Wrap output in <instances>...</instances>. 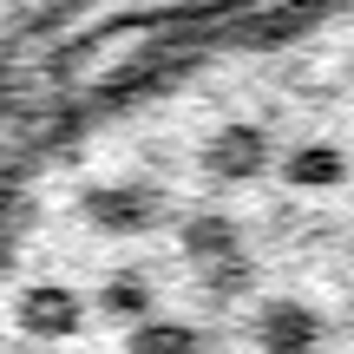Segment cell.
I'll use <instances>...</instances> for the list:
<instances>
[{"label": "cell", "mask_w": 354, "mask_h": 354, "mask_svg": "<svg viewBox=\"0 0 354 354\" xmlns=\"http://www.w3.org/2000/svg\"><path fill=\"white\" fill-rule=\"evenodd\" d=\"M203 171L216 177V184H250V177L269 171V131L263 125H216L210 145H203Z\"/></svg>", "instance_id": "obj_1"}, {"label": "cell", "mask_w": 354, "mask_h": 354, "mask_svg": "<svg viewBox=\"0 0 354 354\" xmlns=\"http://www.w3.org/2000/svg\"><path fill=\"white\" fill-rule=\"evenodd\" d=\"M158 210H165V197H158L151 184H99L86 197V216L105 230V236H145V230L158 223Z\"/></svg>", "instance_id": "obj_2"}, {"label": "cell", "mask_w": 354, "mask_h": 354, "mask_svg": "<svg viewBox=\"0 0 354 354\" xmlns=\"http://www.w3.org/2000/svg\"><path fill=\"white\" fill-rule=\"evenodd\" d=\"M322 315L308 302H295V295H276V302L256 308V348L263 354H315L322 348Z\"/></svg>", "instance_id": "obj_3"}, {"label": "cell", "mask_w": 354, "mask_h": 354, "mask_svg": "<svg viewBox=\"0 0 354 354\" xmlns=\"http://www.w3.org/2000/svg\"><path fill=\"white\" fill-rule=\"evenodd\" d=\"M20 322L33 335H46V342H59V335L79 328V295L66 289V282H33V289L20 295Z\"/></svg>", "instance_id": "obj_4"}, {"label": "cell", "mask_w": 354, "mask_h": 354, "mask_svg": "<svg viewBox=\"0 0 354 354\" xmlns=\"http://www.w3.org/2000/svg\"><path fill=\"white\" fill-rule=\"evenodd\" d=\"M177 243H184V256L190 263H236L243 256V230L230 223V216H216V210H203V216H190L184 230H177Z\"/></svg>", "instance_id": "obj_5"}, {"label": "cell", "mask_w": 354, "mask_h": 354, "mask_svg": "<svg viewBox=\"0 0 354 354\" xmlns=\"http://www.w3.org/2000/svg\"><path fill=\"white\" fill-rule=\"evenodd\" d=\"M282 177H289L295 190H335L348 177V151L342 145H295V151L282 158Z\"/></svg>", "instance_id": "obj_6"}, {"label": "cell", "mask_w": 354, "mask_h": 354, "mask_svg": "<svg viewBox=\"0 0 354 354\" xmlns=\"http://www.w3.org/2000/svg\"><path fill=\"white\" fill-rule=\"evenodd\" d=\"M125 348L131 354H203V342L184 328V322H138Z\"/></svg>", "instance_id": "obj_7"}, {"label": "cell", "mask_w": 354, "mask_h": 354, "mask_svg": "<svg viewBox=\"0 0 354 354\" xmlns=\"http://www.w3.org/2000/svg\"><path fill=\"white\" fill-rule=\"evenodd\" d=\"M105 308H112V315H138V322H145V308H151V289H145V276H112V289H105Z\"/></svg>", "instance_id": "obj_8"}, {"label": "cell", "mask_w": 354, "mask_h": 354, "mask_svg": "<svg viewBox=\"0 0 354 354\" xmlns=\"http://www.w3.org/2000/svg\"><path fill=\"white\" fill-rule=\"evenodd\" d=\"M250 282H256L250 256H236V263H216V269H210V295H216V302H236V295H250Z\"/></svg>", "instance_id": "obj_9"}]
</instances>
